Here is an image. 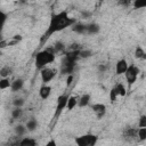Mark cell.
<instances>
[{
    "mask_svg": "<svg viewBox=\"0 0 146 146\" xmlns=\"http://www.w3.org/2000/svg\"><path fill=\"white\" fill-rule=\"evenodd\" d=\"M137 132H138V129L128 128V129L124 131V136H125V137H137Z\"/></svg>",
    "mask_w": 146,
    "mask_h": 146,
    "instance_id": "obj_25",
    "label": "cell"
},
{
    "mask_svg": "<svg viewBox=\"0 0 146 146\" xmlns=\"http://www.w3.org/2000/svg\"><path fill=\"white\" fill-rule=\"evenodd\" d=\"M139 72H140L139 68H138L135 64H130V65L128 66V70H127L125 73H124L127 82H128L129 84H133V83L136 82V80H137V76H138Z\"/></svg>",
    "mask_w": 146,
    "mask_h": 146,
    "instance_id": "obj_4",
    "label": "cell"
},
{
    "mask_svg": "<svg viewBox=\"0 0 146 146\" xmlns=\"http://www.w3.org/2000/svg\"><path fill=\"white\" fill-rule=\"evenodd\" d=\"M67 100H68V96L66 95H60L57 98V105H56V111H55V117H58L60 115V113L66 108L67 106Z\"/></svg>",
    "mask_w": 146,
    "mask_h": 146,
    "instance_id": "obj_5",
    "label": "cell"
},
{
    "mask_svg": "<svg viewBox=\"0 0 146 146\" xmlns=\"http://www.w3.org/2000/svg\"><path fill=\"white\" fill-rule=\"evenodd\" d=\"M78 102H79V98H76L75 96H70V97H68V100H67V106H66V108H67L68 111L73 110V108L78 105Z\"/></svg>",
    "mask_w": 146,
    "mask_h": 146,
    "instance_id": "obj_15",
    "label": "cell"
},
{
    "mask_svg": "<svg viewBox=\"0 0 146 146\" xmlns=\"http://www.w3.org/2000/svg\"><path fill=\"white\" fill-rule=\"evenodd\" d=\"M73 24H75V19L68 17L66 11H60L58 14H54L50 18V23H49V26H48L46 33L41 38V43L44 42V40H47L51 34L59 32L66 27H70Z\"/></svg>",
    "mask_w": 146,
    "mask_h": 146,
    "instance_id": "obj_1",
    "label": "cell"
},
{
    "mask_svg": "<svg viewBox=\"0 0 146 146\" xmlns=\"http://www.w3.org/2000/svg\"><path fill=\"white\" fill-rule=\"evenodd\" d=\"M24 86V80L23 79H16L11 82V86H10V89L13 92H16V91H19Z\"/></svg>",
    "mask_w": 146,
    "mask_h": 146,
    "instance_id": "obj_12",
    "label": "cell"
},
{
    "mask_svg": "<svg viewBox=\"0 0 146 146\" xmlns=\"http://www.w3.org/2000/svg\"><path fill=\"white\" fill-rule=\"evenodd\" d=\"M55 60V51L52 49H44L42 51H39L35 55V66L39 70L44 68L48 64L52 63Z\"/></svg>",
    "mask_w": 146,
    "mask_h": 146,
    "instance_id": "obj_2",
    "label": "cell"
},
{
    "mask_svg": "<svg viewBox=\"0 0 146 146\" xmlns=\"http://www.w3.org/2000/svg\"><path fill=\"white\" fill-rule=\"evenodd\" d=\"M36 127H38V122H36V120H34V119H30V120L26 122V128H27L29 131H34V130L36 129Z\"/></svg>",
    "mask_w": 146,
    "mask_h": 146,
    "instance_id": "obj_18",
    "label": "cell"
},
{
    "mask_svg": "<svg viewBox=\"0 0 146 146\" xmlns=\"http://www.w3.org/2000/svg\"><path fill=\"white\" fill-rule=\"evenodd\" d=\"M24 104H25V100H24L23 98H16V99H14V102H13V105H14L15 107H22Z\"/></svg>",
    "mask_w": 146,
    "mask_h": 146,
    "instance_id": "obj_30",
    "label": "cell"
},
{
    "mask_svg": "<svg viewBox=\"0 0 146 146\" xmlns=\"http://www.w3.org/2000/svg\"><path fill=\"white\" fill-rule=\"evenodd\" d=\"M99 30H100V26L97 23H91L87 27V33L88 34H97L99 32Z\"/></svg>",
    "mask_w": 146,
    "mask_h": 146,
    "instance_id": "obj_14",
    "label": "cell"
},
{
    "mask_svg": "<svg viewBox=\"0 0 146 146\" xmlns=\"http://www.w3.org/2000/svg\"><path fill=\"white\" fill-rule=\"evenodd\" d=\"M18 145L21 146H35L36 145V141L32 138H27V137H24L21 141H18Z\"/></svg>",
    "mask_w": 146,
    "mask_h": 146,
    "instance_id": "obj_16",
    "label": "cell"
},
{
    "mask_svg": "<svg viewBox=\"0 0 146 146\" xmlns=\"http://www.w3.org/2000/svg\"><path fill=\"white\" fill-rule=\"evenodd\" d=\"M64 49H65V44H64L63 42H60V41H57V42L55 43V46H54V51H55V52L63 51Z\"/></svg>",
    "mask_w": 146,
    "mask_h": 146,
    "instance_id": "obj_29",
    "label": "cell"
},
{
    "mask_svg": "<svg viewBox=\"0 0 146 146\" xmlns=\"http://www.w3.org/2000/svg\"><path fill=\"white\" fill-rule=\"evenodd\" d=\"M82 15H83L84 17H88V16H90V14H89V13H84V11L82 13Z\"/></svg>",
    "mask_w": 146,
    "mask_h": 146,
    "instance_id": "obj_38",
    "label": "cell"
},
{
    "mask_svg": "<svg viewBox=\"0 0 146 146\" xmlns=\"http://www.w3.org/2000/svg\"><path fill=\"white\" fill-rule=\"evenodd\" d=\"M87 27H88V25H84L82 23H75L72 25V31L78 34H84V33H87Z\"/></svg>",
    "mask_w": 146,
    "mask_h": 146,
    "instance_id": "obj_10",
    "label": "cell"
},
{
    "mask_svg": "<svg viewBox=\"0 0 146 146\" xmlns=\"http://www.w3.org/2000/svg\"><path fill=\"white\" fill-rule=\"evenodd\" d=\"M72 82H73V74H68L67 75V79H66V86L70 87L72 84Z\"/></svg>",
    "mask_w": 146,
    "mask_h": 146,
    "instance_id": "obj_32",
    "label": "cell"
},
{
    "mask_svg": "<svg viewBox=\"0 0 146 146\" xmlns=\"http://www.w3.org/2000/svg\"><path fill=\"white\" fill-rule=\"evenodd\" d=\"M46 145H47V146H56V141H55V140H50V141H48Z\"/></svg>",
    "mask_w": 146,
    "mask_h": 146,
    "instance_id": "obj_37",
    "label": "cell"
},
{
    "mask_svg": "<svg viewBox=\"0 0 146 146\" xmlns=\"http://www.w3.org/2000/svg\"><path fill=\"white\" fill-rule=\"evenodd\" d=\"M91 110L96 113L97 115V119H102L106 112V106L104 104H100V103H97V104H94L91 106Z\"/></svg>",
    "mask_w": 146,
    "mask_h": 146,
    "instance_id": "obj_9",
    "label": "cell"
},
{
    "mask_svg": "<svg viewBox=\"0 0 146 146\" xmlns=\"http://www.w3.org/2000/svg\"><path fill=\"white\" fill-rule=\"evenodd\" d=\"M13 73V68L9 66H3L0 68V76L1 78H8L9 75H11Z\"/></svg>",
    "mask_w": 146,
    "mask_h": 146,
    "instance_id": "obj_17",
    "label": "cell"
},
{
    "mask_svg": "<svg viewBox=\"0 0 146 146\" xmlns=\"http://www.w3.org/2000/svg\"><path fill=\"white\" fill-rule=\"evenodd\" d=\"M50 94H51V87H49V86H47V84H43V86L40 88V90H39L40 97H41L42 99H44V100L50 96Z\"/></svg>",
    "mask_w": 146,
    "mask_h": 146,
    "instance_id": "obj_11",
    "label": "cell"
},
{
    "mask_svg": "<svg viewBox=\"0 0 146 146\" xmlns=\"http://www.w3.org/2000/svg\"><path fill=\"white\" fill-rule=\"evenodd\" d=\"M137 136L139 137L140 140H145L146 139V127H141L138 129V132H137Z\"/></svg>",
    "mask_w": 146,
    "mask_h": 146,
    "instance_id": "obj_28",
    "label": "cell"
},
{
    "mask_svg": "<svg viewBox=\"0 0 146 146\" xmlns=\"http://www.w3.org/2000/svg\"><path fill=\"white\" fill-rule=\"evenodd\" d=\"M141 59H146V52L143 55V58H141Z\"/></svg>",
    "mask_w": 146,
    "mask_h": 146,
    "instance_id": "obj_39",
    "label": "cell"
},
{
    "mask_svg": "<svg viewBox=\"0 0 146 146\" xmlns=\"http://www.w3.org/2000/svg\"><path fill=\"white\" fill-rule=\"evenodd\" d=\"M133 8L135 9L146 8V0H133Z\"/></svg>",
    "mask_w": 146,
    "mask_h": 146,
    "instance_id": "obj_23",
    "label": "cell"
},
{
    "mask_svg": "<svg viewBox=\"0 0 146 146\" xmlns=\"http://www.w3.org/2000/svg\"><path fill=\"white\" fill-rule=\"evenodd\" d=\"M75 63L76 62L71 60V59L65 57L63 63H62V66H60V73H63V74H72L73 70H74V66H75Z\"/></svg>",
    "mask_w": 146,
    "mask_h": 146,
    "instance_id": "obj_6",
    "label": "cell"
},
{
    "mask_svg": "<svg viewBox=\"0 0 146 146\" xmlns=\"http://www.w3.org/2000/svg\"><path fill=\"white\" fill-rule=\"evenodd\" d=\"M10 86H11V82L9 81L8 78H1V80H0V89L1 90H5L7 88H10Z\"/></svg>",
    "mask_w": 146,
    "mask_h": 146,
    "instance_id": "obj_19",
    "label": "cell"
},
{
    "mask_svg": "<svg viewBox=\"0 0 146 146\" xmlns=\"http://www.w3.org/2000/svg\"><path fill=\"white\" fill-rule=\"evenodd\" d=\"M0 17H1V24L3 25L5 22H6V18H7V14L3 13V11H1V13H0Z\"/></svg>",
    "mask_w": 146,
    "mask_h": 146,
    "instance_id": "obj_33",
    "label": "cell"
},
{
    "mask_svg": "<svg viewBox=\"0 0 146 146\" xmlns=\"http://www.w3.org/2000/svg\"><path fill=\"white\" fill-rule=\"evenodd\" d=\"M138 127H139V128H141V127H146V115H141V116L139 117Z\"/></svg>",
    "mask_w": 146,
    "mask_h": 146,
    "instance_id": "obj_31",
    "label": "cell"
},
{
    "mask_svg": "<svg viewBox=\"0 0 146 146\" xmlns=\"http://www.w3.org/2000/svg\"><path fill=\"white\" fill-rule=\"evenodd\" d=\"M99 1H104V0H99Z\"/></svg>",
    "mask_w": 146,
    "mask_h": 146,
    "instance_id": "obj_40",
    "label": "cell"
},
{
    "mask_svg": "<svg viewBox=\"0 0 146 146\" xmlns=\"http://www.w3.org/2000/svg\"><path fill=\"white\" fill-rule=\"evenodd\" d=\"M117 97H119V94H117V91H116V89L114 87L110 91V100H111V103H115V100L117 99Z\"/></svg>",
    "mask_w": 146,
    "mask_h": 146,
    "instance_id": "obj_27",
    "label": "cell"
},
{
    "mask_svg": "<svg viewBox=\"0 0 146 146\" xmlns=\"http://www.w3.org/2000/svg\"><path fill=\"white\" fill-rule=\"evenodd\" d=\"M23 114V110L22 107H15L13 111H11V117L13 119H19Z\"/></svg>",
    "mask_w": 146,
    "mask_h": 146,
    "instance_id": "obj_22",
    "label": "cell"
},
{
    "mask_svg": "<svg viewBox=\"0 0 146 146\" xmlns=\"http://www.w3.org/2000/svg\"><path fill=\"white\" fill-rule=\"evenodd\" d=\"M90 102V95L89 94H84L82 95L80 98H79V102H78V106L79 107H86Z\"/></svg>",
    "mask_w": 146,
    "mask_h": 146,
    "instance_id": "obj_13",
    "label": "cell"
},
{
    "mask_svg": "<svg viewBox=\"0 0 146 146\" xmlns=\"http://www.w3.org/2000/svg\"><path fill=\"white\" fill-rule=\"evenodd\" d=\"M98 140V137L92 135V133H88V135H83L80 137L75 138V144L78 146H94Z\"/></svg>",
    "mask_w": 146,
    "mask_h": 146,
    "instance_id": "obj_3",
    "label": "cell"
},
{
    "mask_svg": "<svg viewBox=\"0 0 146 146\" xmlns=\"http://www.w3.org/2000/svg\"><path fill=\"white\" fill-rule=\"evenodd\" d=\"M98 70H99L100 72H104V71L106 70V65H104V64H100V65L98 66Z\"/></svg>",
    "mask_w": 146,
    "mask_h": 146,
    "instance_id": "obj_36",
    "label": "cell"
},
{
    "mask_svg": "<svg viewBox=\"0 0 146 146\" xmlns=\"http://www.w3.org/2000/svg\"><path fill=\"white\" fill-rule=\"evenodd\" d=\"M78 49H79V44L78 43L71 44V47H70V50H78Z\"/></svg>",
    "mask_w": 146,
    "mask_h": 146,
    "instance_id": "obj_35",
    "label": "cell"
},
{
    "mask_svg": "<svg viewBox=\"0 0 146 146\" xmlns=\"http://www.w3.org/2000/svg\"><path fill=\"white\" fill-rule=\"evenodd\" d=\"M91 56H92V51L91 50H89V49H82V50H80V58L86 59V58H89Z\"/></svg>",
    "mask_w": 146,
    "mask_h": 146,
    "instance_id": "obj_26",
    "label": "cell"
},
{
    "mask_svg": "<svg viewBox=\"0 0 146 146\" xmlns=\"http://www.w3.org/2000/svg\"><path fill=\"white\" fill-rule=\"evenodd\" d=\"M115 89H116V91H117L119 96H121V97H124V96L127 95V89H125V87H124L122 83H119V84H116V86H115Z\"/></svg>",
    "mask_w": 146,
    "mask_h": 146,
    "instance_id": "obj_21",
    "label": "cell"
},
{
    "mask_svg": "<svg viewBox=\"0 0 146 146\" xmlns=\"http://www.w3.org/2000/svg\"><path fill=\"white\" fill-rule=\"evenodd\" d=\"M26 130H27L26 125L24 127V125H22V124H18V125H16V127H15V133H16L18 137L23 136V135L26 132Z\"/></svg>",
    "mask_w": 146,
    "mask_h": 146,
    "instance_id": "obj_20",
    "label": "cell"
},
{
    "mask_svg": "<svg viewBox=\"0 0 146 146\" xmlns=\"http://www.w3.org/2000/svg\"><path fill=\"white\" fill-rule=\"evenodd\" d=\"M144 54H145L144 49H143L140 46H137L136 49H135V58H137V59H141Z\"/></svg>",
    "mask_w": 146,
    "mask_h": 146,
    "instance_id": "obj_24",
    "label": "cell"
},
{
    "mask_svg": "<svg viewBox=\"0 0 146 146\" xmlns=\"http://www.w3.org/2000/svg\"><path fill=\"white\" fill-rule=\"evenodd\" d=\"M128 63L125 59H120L117 60V63L115 64V73L117 75H121V74H124L125 71L128 70Z\"/></svg>",
    "mask_w": 146,
    "mask_h": 146,
    "instance_id": "obj_8",
    "label": "cell"
},
{
    "mask_svg": "<svg viewBox=\"0 0 146 146\" xmlns=\"http://www.w3.org/2000/svg\"><path fill=\"white\" fill-rule=\"evenodd\" d=\"M119 3L120 5H123V6H129L130 5V0H120Z\"/></svg>",
    "mask_w": 146,
    "mask_h": 146,
    "instance_id": "obj_34",
    "label": "cell"
},
{
    "mask_svg": "<svg viewBox=\"0 0 146 146\" xmlns=\"http://www.w3.org/2000/svg\"><path fill=\"white\" fill-rule=\"evenodd\" d=\"M40 75H41V80L44 84H47L48 82H50L55 75H56V72L51 68H48V67H44L42 70H40Z\"/></svg>",
    "mask_w": 146,
    "mask_h": 146,
    "instance_id": "obj_7",
    "label": "cell"
}]
</instances>
